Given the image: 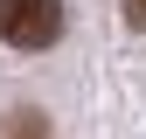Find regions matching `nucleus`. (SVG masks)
<instances>
[{
    "label": "nucleus",
    "instance_id": "f03ea898",
    "mask_svg": "<svg viewBox=\"0 0 146 139\" xmlns=\"http://www.w3.org/2000/svg\"><path fill=\"white\" fill-rule=\"evenodd\" d=\"M0 139H49V125H42V111H7L0 118Z\"/></svg>",
    "mask_w": 146,
    "mask_h": 139
},
{
    "label": "nucleus",
    "instance_id": "7ed1b4c3",
    "mask_svg": "<svg viewBox=\"0 0 146 139\" xmlns=\"http://www.w3.org/2000/svg\"><path fill=\"white\" fill-rule=\"evenodd\" d=\"M118 7H125V21H132V28H146V0H118Z\"/></svg>",
    "mask_w": 146,
    "mask_h": 139
},
{
    "label": "nucleus",
    "instance_id": "f257e3e1",
    "mask_svg": "<svg viewBox=\"0 0 146 139\" xmlns=\"http://www.w3.org/2000/svg\"><path fill=\"white\" fill-rule=\"evenodd\" d=\"M63 0H0V42L7 49H56Z\"/></svg>",
    "mask_w": 146,
    "mask_h": 139
}]
</instances>
